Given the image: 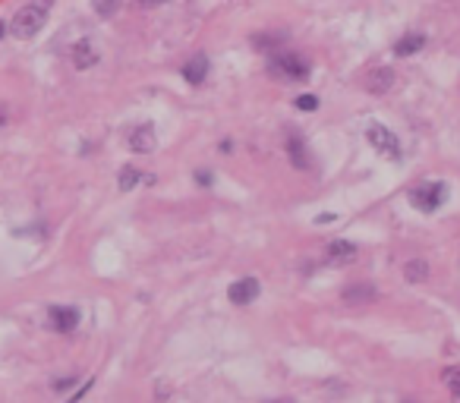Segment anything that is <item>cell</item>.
I'll list each match as a JSON object with an SVG mask.
<instances>
[{
    "mask_svg": "<svg viewBox=\"0 0 460 403\" xmlns=\"http://www.w3.org/2000/svg\"><path fill=\"white\" fill-rule=\"evenodd\" d=\"M265 403H293V400H265Z\"/></svg>",
    "mask_w": 460,
    "mask_h": 403,
    "instance_id": "484cf974",
    "label": "cell"
},
{
    "mask_svg": "<svg viewBox=\"0 0 460 403\" xmlns=\"http://www.w3.org/2000/svg\"><path fill=\"white\" fill-rule=\"evenodd\" d=\"M366 139H369V145L375 151H382L385 157H391V161H400V142H398V136H394L388 126H382V123H372L369 126V132H366Z\"/></svg>",
    "mask_w": 460,
    "mask_h": 403,
    "instance_id": "277c9868",
    "label": "cell"
},
{
    "mask_svg": "<svg viewBox=\"0 0 460 403\" xmlns=\"http://www.w3.org/2000/svg\"><path fill=\"white\" fill-rule=\"evenodd\" d=\"M407 403H413V400H407Z\"/></svg>",
    "mask_w": 460,
    "mask_h": 403,
    "instance_id": "4316f807",
    "label": "cell"
},
{
    "mask_svg": "<svg viewBox=\"0 0 460 403\" xmlns=\"http://www.w3.org/2000/svg\"><path fill=\"white\" fill-rule=\"evenodd\" d=\"M89 388H92V381H85V388H79V391H76V394L69 397L67 403H79V400H83V397H85V391H89Z\"/></svg>",
    "mask_w": 460,
    "mask_h": 403,
    "instance_id": "7402d4cb",
    "label": "cell"
},
{
    "mask_svg": "<svg viewBox=\"0 0 460 403\" xmlns=\"http://www.w3.org/2000/svg\"><path fill=\"white\" fill-rule=\"evenodd\" d=\"M287 155H290V161H293V167H300V171H309V155H306V142H303L296 132H290V139H287Z\"/></svg>",
    "mask_w": 460,
    "mask_h": 403,
    "instance_id": "8fae6325",
    "label": "cell"
},
{
    "mask_svg": "<svg viewBox=\"0 0 460 403\" xmlns=\"http://www.w3.org/2000/svg\"><path fill=\"white\" fill-rule=\"evenodd\" d=\"M375 296L378 293L372 284H350V287L343 290V302H353V306H357V302H372Z\"/></svg>",
    "mask_w": 460,
    "mask_h": 403,
    "instance_id": "4fadbf2b",
    "label": "cell"
},
{
    "mask_svg": "<svg viewBox=\"0 0 460 403\" xmlns=\"http://www.w3.org/2000/svg\"><path fill=\"white\" fill-rule=\"evenodd\" d=\"M51 7H54V0H28L26 7L13 16L10 32H13L16 38H35V35L44 28V22H48Z\"/></svg>",
    "mask_w": 460,
    "mask_h": 403,
    "instance_id": "6da1fadb",
    "label": "cell"
},
{
    "mask_svg": "<svg viewBox=\"0 0 460 403\" xmlns=\"http://www.w3.org/2000/svg\"><path fill=\"white\" fill-rule=\"evenodd\" d=\"M98 48L92 42H76L73 44V67L76 69H92L98 63Z\"/></svg>",
    "mask_w": 460,
    "mask_h": 403,
    "instance_id": "30bf717a",
    "label": "cell"
},
{
    "mask_svg": "<svg viewBox=\"0 0 460 403\" xmlns=\"http://www.w3.org/2000/svg\"><path fill=\"white\" fill-rule=\"evenodd\" d=\"M445 384L451 388V394L460 400V366H451V369H445Z\"/></svg>",
    "mask_w": 460,
    "mask_h": 403,
    "instance_id": "ac0fdd59",
    "label": "cell"
},
{
    "mask_svg": "<svg viewBox=\"0 0 460 403\" xmlns=\"http://www.w3.org/2000/svg\"><path fill=\"white\" fill-rule=\"evenodd\" d=\"M445 198H448V186L438 183V180H429V183H419V186H413V189H410L413 208H419L423 214L438 212Z\"/></svg>",
    "mask_w": 460,
    "mask_h": 403,
    "instance_id": "3957f363",
    "label": "cell"
},
{
    "mask_svg": "<svg viewBox=\"0 0 460 403\" xmlns=\"http://www.w3.org/2000/svg\"><path fill=\"white\" fill-rule=\"evenodd\" d=\"M3 123H7V110L0 108V126H3Z\"/></svg>",
    "mask_w": 460,
    "mask_h": 403,
    "instance_id": "603a6c76",
    "label": "cell"
},
{
    "mask_svg": "<svg viewBox=\"0 0 460 403\" xmlns=\"http://www.w3.org/2000/svg\"><path fill=\"white\" fill-rule=\"evenodd\" d=\"M48 321L57 334H69V331L79 328V309L73 306H51L48 309Z\"/></svg>",
    "mask_w": 460,
    "mask_h": 403,
    "instance_id": "5b68a950",
    "label": "cell"
},
{
    "mask_svg": "<svg viewBox=\"0 0 460 403\" xmlns=\"http://www.w3.org/2000/svg\"><path fill=\"white\" fill-rule=\"evenodd\" d=\"M268 73L275 76V79H293V83H303V79H309V63L303 60L300 54L284 51V54H278V57L268 60Z\"/></svg>",
    "mask_w": 460,
    "mask_h": 403,
    "instance_id": "7a4b0ae2",
    "label": "cell"
},
{
    "mask_svg": "<svg viewBox=\"0 0 460 403\" xmlns=\"http://www.w3.org/2000/svg\"><path fill=\"white\" fill-rule=\"evenodd\" d=\"M366 92H372V95H385L388 89L394 85V73L388 67H378V69H372L369 76H366Z\"/></svg>",
    "mask_w": 460,
    "mask_h": 403,
    "instance_id": "9c48e42d",
    "label": "cell"
},
{
    "mask_svg": "<svg viewBox=\"0 0 460 403\" xmlns=\"http://www.w3.org/2000/svg\"><path fill=\"white\" fill-rule=\"evenodd\" d=\"M212 173H208V171H199V173H196V183H199V186H212Z\"/></svg>",
    "mask_w": 460,
    "mask_h": 403,
    "instance_id": "44dd1931",
    "label": "cell"
},
{
    "mask_svg": "<svg viewBox=\"0 0 460 403\" xmlns=\"http://www.w3.org/2000/svg\"><path fill=\"white\" fill-rule=\"evenodd\" d=\"M205 76H208V57L199 51V54H193L183 63V79L189 85H202L205 83Z\"/></svg>",
    "mask_w": 460,
    "mask_h": 403,
    "instance_id": "ba28073f",
    "label": "cell"
},
{
    "mask_svg": "<svg viewBox=\"0 0 460 403\" xmlns=\"http://www.w3.org/2000/svg\"><path fill=\"white\" fill-rule=\"evenodd\" d=\"M142 3H148V7H155V3H167V0H142Z\"/></svg>",
    "mask_w": 460,
    "mask_h": 403,
    "instance_id": "cb8c5ba5",
    "label": "cell"
},
{
    "mask_svg": "<svg viewBox=\"0 0 460 403\" xmlns=\"http://www.w3.org/2000/svg\"><path fill=\"white\" fill-rule=\"evenodd\" d=\"M155 145H158V139H155L151 123H142V126H136V130L130 132V148L136 151V155H151Z\"/></svg>",
    "mask_w": 460,
    "mask_h": 403,
    "instance_id": "52a82bcc",
    "label": "cell"
},
{
    "mask_svg": "<svg viewBox=\"0 0 460 403\" xmlns=\"http://www.w3.org/2000/svg\"><path fill=\"white\" fill-rule=\"evenodd\" d=\"M296 108L300 110H318V98L316 95H300L296 98Z\"/></svg>",
    "mask_w": 460,
    "mask_h": 403,
    "instance_id": "d6986e66",
    "label": "cell"
},
{
    "mask_svg": "<svg viewBox=\"0 0 460 403\" xmlns=\"http://www.w3.org/2000/svg\"><path fill=\"white\" fill-rule=\"evenodd\" d=\"M73 384H76V378L67 375V378H60V381H54V391H67V388H73Z\"/></svg>",
    "mask_w": 460,
    "mask_h": 403,
    "instance_id": "ffe728a7",
    "label": "cell"
},
{
    "mask_svg": "<svg viewBox=\"0 0 460 403\" xmlns=\"http://www.w3.org/2000/svg\"><path fill=\"white\" fill-rule=\"evenodd\" d=\"M3 35H7V22H0V38H3Z\"/></svg>",
    "mask_w": 460,
    "mask_h": 403,
    "instance_id": "d4e9b609",
    "label": "cell"
},
{
    "mask_svg": "<svg viewBox=\"0 0 460 403\" xmlns=\"http://www.w3.org/2000/svg\"><path fill=\"white\" fill-rule=\"evenodd\" d=\"M404 274H407V280H426L429 277V265L423 259H413V261H407Z\"/></svg>",
    "mask_w": 460,
    "mask_h": 403,
    "instance_id": "9a60e30c",
    "label": "cell"
},
{
    "mask_svg": "<svg viewBox=\"0 0 460 403\" xmlns=\"http://www.w3.org/2000/svg\"><path fill=\"white\" fill-rule=\"evenodd\" d=\"M423 44H426V35H419V32L413 35L410 32V35H404V38L394 44V54H398V57H410V54H416Z\"/></svg>",
    "mask_w": 460,
    "mask_h": 403,
    "instance_id": "5bb4252c",
    "label": "cell"
},
{
    "mask_svg": "<svg viewBox=\"0 0 460 403\" xmlns=\"http://www.w3.org/2000/svg\"><path fill=\"white\" fill-rule=\"evenodd\" d=\"M357 252H359V249L353 246V243L337 239V243H331V246H328V261H334V265H347V261H357Z\"/></svg>",
    "mask_w": 460,
    "mask_h": 403,
    "instance_id": "7c38bea8",
    "label": "cell"
},
{
    "mask_svg": "<svg viewBox=\"0 0 460 403\" xmlns=\"http://www.w3.org/2000/svg\"><path fill=\"white\" fill-rule=\"evenodd\" d=\"M139 180H142V173H139L136 167H123V171H120V180H117V183H120V189H123V192H130L133 186H139Z\"/></svg>",
    "mask_w": 460,
    "mask_h": 403,
    "instance_id": "2e32d148",
    "label": "cell"
},
{
    "mask_svg": "<svg viewBox=\"0 0 460 403\" xmlns=\"http://www.w3.org/2000/svg\"><path fill=\"white\" fill-rule=\"evenodd\" d=\"M120 0H92V10H95L98 16H104V19H110V16L117 13Z\"/></svg>",
    "mask_w": 460,
    "mask_h": 403,
    "instance_id": "e0dca14e",
    "label": "cell"
},
{
    "mask_svg": "<svg viewBox=\"0 0 460 403\" xmlns=\"http://www.w3.org/2000/svg\"><path fill=\"white\" fill-rule=\"evenodd\" d=\"M259 293H262V284L255 277H240L237 284H230V290H227V296H230L234 306H249V302H255Z\"/></svg>",
    "mask_w": 460,
    "mask_h": 403,
    "instance_id": "8992f818",
    "label": "cell"
}]
</instances>
